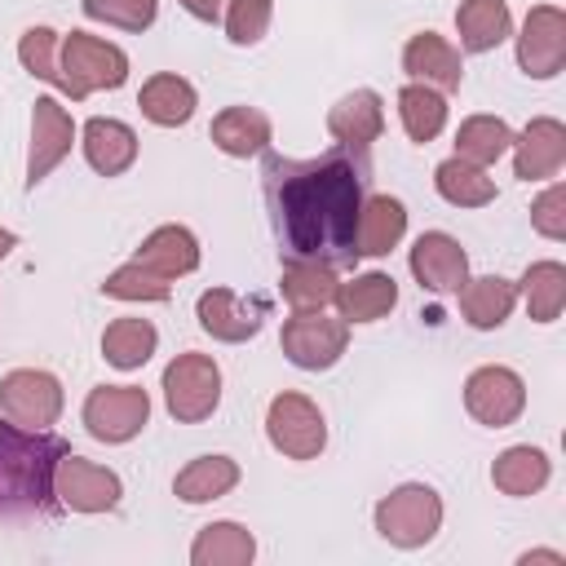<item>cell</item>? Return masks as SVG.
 Returning a JSON list of instances; mask_svg holds the SVG:
<instances>
[{"label": "cell", "instance_id": "9a60e30c", "mask_svg": "<svg viewBox=\"0 0 566 566\" xmlns=\"http://www.w3.org/2000/svg\"><path fill=\"white\" fill-rule=\"evenodd\" d=\"M513 172L522 181H544L557 177L566 164V124L553 115H539L522 128V137H513Z\"/></svg>", "mask_w": 566, "mask_h": 566}, {"label": "cell", "instance_id": "7bdbcfd3", "mask_svg": "<svg viewBox=\"0 0 566 566\" xmlns=\"http://www.w3.org/2000/svg\"><path fill=\"white\" fill-rule=\"evenodd\" d=\"M13 243H18V234H13V230H4V226H0V261H4V256H9V252H13Z\"/></svg>", "mask_w": 566, "mask_h": 566}, {"label": "cell", "instance_id": "d4e9b609", "mask_svg": "<svg viewBox=\"0 0 566 566\" xmlns=\"http://www.w3.org/2000/svg\"><path fill=\"white\" fill-rule=\"evenodd\" d=\"M212 146L234 155V159L261 155L270 146V115L256 111V106H226L212 119Z\"/></svg>", "mask_w": 566, "mask_h": 566}, {"label": "cell", "instance_id": "f35d334b", "mask_svg": "<svg viewBox=\"0 0 566 566\" xmlns=\"http://www.w3.org/2000/svg\"><path fill=\"white\" fill-rule=\"evenodd\" d=\"M159 13V0H84V18L111 22L124 31H146Z\"/></svg>", "mask_w": 566, "mask_h": 566}, {"label": "cell", "instance_id": "52a82bcc", "mask_svg": "<svg viewBox=\"0 0 566 566\" xmlns=\"http://www.w3.org/2000/svg\"><path fill=\"white\" fill-rule=\"evenodd\" d=\"M287 363L305 367V371H327L340 363L345 345H349V323L345 318H332L323 310H305V314H292L283 323V336H279Z\"/></svg>", "mask_w": 566, "mask_h": 566}, {"label": "cell", "instance_id": "4dcf8cb0", "mask_svg": "<svg viewBox=\"0 0 566 566\" xmlns=\"http://www.w3.org/2000/svg\"><path fill=\"white\" fill-rule=\"evenodd\" d=\"M159 345V332L150 318H115L106 332H102V358L119 371H133L142 367Z\"/></svg>", "mask_w": 566, "mask_h": 566}, {"label": "cell", "instance_id": "277c9868", "mask_svg": "<svg viewBox=\"0 0 566 566\" xmlns=\"http://www.w3.org/2000/svg\"><path fill=\"white\" fill-rule=\"evenodd\" d=\"M438 526H442V500L424 482H407L376 504V531L394 548H420L438 535Z\"/></svg>", "mask_w": 566, "mask_h": 566}, {"label": "cell", "instance_id": "b9f144b4", "mask_svg": "<svg viewBox=\"0 0 566 566\" xmlns=\"http://www.w3.org/2000/svg\"><path fill=\"white\" fill-rule=\"evenodd\" d=\"M531 562H553V566H566V557H562V553H553V548H535V553H522V566H531Z\"/></svg>", "mask_w": 566, "mask_h": 566}, {"label": "cell", "instance_id": "8d00e7d4", "mask_svg": "<svg viewBox=\"0 0 566 566\" xmlns=\"http://www.w3.org/2000/svg\"><path fill=\"white\" fill-rule=\"evenodd\" d=\"M57 31H49V27H31V31H22V40H18V62L35 75V80H49V84H57L62 88V71H57Z\"/></svg>", "mask_w": 566, "mask_h": 566}, {"label": "cell", "instance_id": "30bf717a", "mask_svg": "<svg viewBox=\"0 0 566 566\" xmlns=\"http://www.w3.org/2000/svg\"><path fill=\"white\" fill-rule=\"evenodd\" d=\"M464 407L486 429H509L526 407V385L513 367L486 363L464 380Z\"/></svg>", "mask_w": 566, "mask_h": 566}, {"label": "cell", "instance_id": "5bb4252c", "mask_svg": "<svg viewBox=\"0 0 566 566\" xmlns=\"http://www.w3.org/2000/svg\"><path fill=\"white\" fill-rule=\"evenodd\" d=\"M411 274L424 292H460L469 279V256L460 248V239H451L447 230H424L411 248Z\"/></svg>", "mask_w": 566, "mask_h": 566}, {"label": "cell", "instance_id": "d6986e66", "mask_svg": "<svg viewBox=\"0 0 566 566\" xmlns=\"http://www.w3.org/2000/svg\"><path fill=\"white\" fill-rule=\"evenodd\" d=\"M84 159L93 172L102 177H119L133 168L137 159V133L124 124V119H106V115H93L84 124Z\"/></svg>", "mask_w": 566, "mask_h": 566}, {"label": "cell", "instance_id": "60d3db41", "mask_svg": "<svg viewBox=\"0 0 566 566\" xmlns=\"http://www.w3.org/2000/svg\"><path fill=\"white\" fill-rule=\"evenodd\" d=\"M181 9L199 22H217L221 18V0H181Z\"/></svg>", "mask_w": 566, "mask_h": 566}, {"label": "cell", "instance_id": "e0dca14e", "mask_svg": "<svg viewBox=\"0 0 566 566\" xmlns=\"http://www.w3.org/2000/svg\"><path fill=\"white\" fill-rule=\"evenodd\" d=\"M402 71H407L416 84H429V88H438V93H451V88H460V80H464L460 49H455L447 35H438V31H420V35L407 40V49H402Z\"/></svg>", "mask_w": 566, "mask_h": 566}, {"label": "cell", "instance_id": "2e32d148", "mask_svg": "<svg viewBox=\"0 0 566 566\" xmlns=\"http://www.w3.org/2000/svg\"><path fill=\"white\" fill-rule=\"evenodd\" d=\"M195 314H199V327H203L212 340L239 345V340H248V336L261 332V323H265V301H252V305H248V301H239L230 287H208V292L199 296Z\"/></svg>", "mask_w": 566, "mask_h": 566}, {"label": "cell", "instance_id": "ba28073f", "mask_svg": "<svg viewBox=\"0 0 566 566\" xmlns=\"http://www.w3.org/2000/svg\"><path fill=\"white\" fill-rule=\"evenodd\" d=\"M150 420V394L137 385H97L84 398V429L97 442H128Z\"/></svg>", "mask_w": 566, "mask_h": 566}, {"label": "cell", "instance_id": "4316f807", "mask_svg": "<svg viewBox=\"0 0 566 566\" xmlns=\"http://www.w3.org/2000/svg\"><path fill=\"white\" fill-rule=\"evenodd\" d=\"M239 486V464L230 455H199L190 460L177 478H172V495L186 500V504H208V500H221Z\"/></svg>", "mask_w": 566, "mask_h": 566}, {"label": "cell", "instance_id": "7c38bea8", "mask_svg": "<svg viewBox=\"0 0 566 566\" xmlns=\"http://www.w3.org/2000/svg\"><path fill=\"white\" fill-rule=\"evenodd\" d=\"M566 62V13L557 4H535L517 35V66L531 80H553Z\"/></svg>", "mask_w": 566, "mask_h": 566}, {"label": "cell", "instance_id": "9c48e42d", "mask_svg": "<svg viewBox=\"0 0 566 566\" xmlns=\"http://www.w3.org/2000/svg\"><path fill=\"white\" fill-rule=\"evenodd\" d=\"M0 411L22 429H49L62 416V385L53 371L18 367L0 380Z\"/></svg>", "mask_w": 566, "mask_h": 566}, {"label": "cell", "instance_id": "ffe728a7", "mask_svg": "<svg viewBox=\"0 0 566 566\" xmlns=\"http://www.w3.org/2000/svg\"><path fill=\"white\" fill-rule=\"evenodd\" d=\"M133 261L172 283V279H181V274H190L199 265V239L186 226H159V230H150L142 239V248H137Z\"/></svg>", "mask_w": 566, "mask_h": 566}, {"label": "cell", "instance_id": "ac0fdd59", "mask_svg": "<svg viewBox=\"0 0 566 566\" xmlns=\"http://www.w3.org/2000/svg\"><path fill=\"white\" fill-rule=\"evenodd\" d=\"M327 133L336 137V146L367 155V146L385 133V106H380V93H371V88H354V93H345V97L327 111Z\"/></svg>", "mask_w": 566, "mask_h": 566}, {"label": "cell", "instance_id": "7402d4cb", "mask_svg": "<svg viewBox=\"0 0 566 566\" xmlns=\"http://www.w3.org/2000/svg\"><path fill=\"white\" fill-rule=\"evenodd\" d=\"M336 305H340L345 323H376L398 305V283H394V274L367 270L336 287Z\"/></svg>", "mask_w": 566, "mask_h": 566}, {"label": "cell", "instance_id": "6da1fadb", "mask_svg": "<svg viewBox=\"0 0 566 566\" xmlns=\"http://www.w3.org/2000/svg\"><path fill=\"white\" fill-rule=\"evenodd\" d=\"M265 208L279 256L345 270L358 261V212L371 186V164L358 150L332 146L314 159L265 155Z\"/></svg>", "mask_w": 566, "mask_h": 566}, {"label": "cell", "instance_id": "44dd1931", "mask_svg": "<svg viewBox=\"0 0 566 566\" xmlns=\"http://www.w3.org/2000/svg\"><path fill=\"white\" fill-rule=\"evenodd\" d=\"M407 234V208L394 195H367L358 212V256H385Z\"/></svg>", "mask_w": 566, "mask_h": 566}, {"label": "cell", "instance_id": "4fadbf2b", "mask_svg": "<svg viewBox=\"0 0 566 566\" xmlns=\"http://www.w3.org/2000/svg\"><path fill=\"white\" fill-rule=\"evenodd\" d=\"M75 142V124L66 115L62 102L53 97H35L31 106V150H27V190H35L66 155Z\"/></svg>", "mask_w": 566, "mask_h": 566}, {"label": "cell", "instance_id": "836d02e7", "mask_svg": "<svg viewBox=\"0 0 566 566\" xmlns=\"http://www.w3.org/2000/svg\"><path fill=\"white\" fill-rule=\"evenodd\" d=\"M398 115H402L407 137L424 146V142H433V137L442 133V124H447V97H442L438 88L411 80V84L398 93Z\"/></svg>", "mask_w": 566, "mask_h": 566}, {"label": "cell", "instance_id": "484cf974", "mask_svg": "<svg viewBox=\"0 0 566 566\" xmlns=\"http://www.w3.org/2000/svg\"><path fill=\"white\" fill-rule=\"evenodd\" d=\"M455 31H460V49L469 53H491L495 44L509 40L513 31V13L504 0H464L455 9Z\"/></svg>", "mask_w": 566, "mask_h": 566}, {"label": "cell", "instance_id": "5b68a950", "mask_svg": "<svg viewBox=\"0 0 566 566\" xmlns=\"http://www.w3.org/2000/svg\"><path fill=\"white\" fill-rule=\"evenodd\" d=\"M164 402H168V416L181 420V424L208 420L221 402V367L208 354H195V349L177 354L164 367Z\"/></svg>", "mask_w": 566, "mask_h": 566}, {"label": "cell", "instance_id": "8992f818", "mask_svg": "<svg viewBox=\"0 0 566 566\" xmlns=\"http://www.w3.org/2000/svg\"><path fill=\"white\" fill-rule=\"evenodd\" d=\"M265 438H270V447L283 451L287 460H314V455L327 447V424H323V411L314 407V398L283 389L279 398H270Z\"/></svg>", "mask_w": 566, "mask_h": 566}, {"label": "cell", "instance_id": "e575fe53", "mask_svg": "<svg viewBox=\"0 0 566 566\" xmlns=\"http://www.w3.org/2000/svg\"><path fill=\"white\" fill-rule=\"evenodd\" d=\"M509 146H513V128L504 119H495V115H469L460 124V133H455V155L478 164V168L495 164Z\"/></svg>", "mask_w": 566, "mask_h": 566}, {"label": "cell", "instance_id": "ab89813d", "mask_svg": "<svg viewBox=\"0 0 566 566\" xmlns=\"http://www.w3.org/2000/svg\"><path fill=\"white\" fill-rule=\"evenodd\" d=\"M531 226L544 239H566V186L553 181L535 203H531Z\"/></svg>", "mask_w": 566, "mask_h": 566}, {"label": "cell", "instance_id": "d590c367", "mask_svg": "<svg viewBox=\"0 0 566 566\" xmlns=\"http://www.w3.org/2000/svg\"><path fill=\"white\" fill-rule=\"evenodd\" d=\"M102 292L115 296V301H168V279H159L155 270L128 261V265H119L115 274H106Z\"/></svg>", "mask_w": 566, "mask_h": 566}, {"label": "cell", "instance_id": "83f0119b", "mask_svg": "<svg viewBox=\"0 0 566 566\" xmlns=\"http://www.w3.org/2000/svg\"><path fill=\"white\" fill-rule=\"evenodd\" d=\"M252 557H256V539L239 522H208L190 544L195 566H248Z\"/></svg>", "mask_w": 566, "mask_h": 566}, {"label": "cell", "instance_id": "3957f363", "mask_svg": "<svg viewBox=\"0 0 566 566\" xmlns=\"http://www.w3.org/2000/svg\"><path fill=\"white\" fill-rule=\"evenodd\" d=\"M57 71H62V93L84 102L93 88H119L128 80V57L119 44H106L88 31H71L62 40Z\"/></svg>", "mask_w": 566, "mask_h": 566}, {"label": "cell", "instance_id": "f1b7e54d", "mask_svg": "<svg viewBox=\"0 0 566 566\" xmlns=\"http://www.w3.org/2000/svg\"><path fill=\"white\" fill-rule=\"evenodd\" d=\"M279 287H283V301H287L296 314H305V310H327V305L336 301V287H340V283H336V270H332V265H318V261H287Z\"/></svg>", "mask_w": 566, "mask_h": 566}, {"label": "cell", "instance_id": "8fae6325", "mask_svg": "<svg viewBox=\"0 0 566 566\" xmlns=\"http://www.w3.org/2000/svg\"><path fill=\"white\" fill-rule=\"evenodd\" d=\"M53 491H57V504L71 513H106L124 495V486L111 469H102L84 455H71V451L53 469Z\"/></svg>", "mask_w": 566, "mask_h": 566}, {"label": "cell", "instance_id": "7a4b0ae2", "mask_svg": "<svg viewBox=\"0 0 566 566\" xmlns=\"http://www.w3.org/2000/svg\"><path fill=\"white\" fill-rule=\"evenodd\" d=\"M71 447L49 429H22L0 416V522H31L57 513L53 469Z\"/></svg>", "mask_w": 566, "mask_h": 566}, {"label": "cell", "instance_id": "603a6c76", "mask_svg": "<svg viewBox=\"0 0 566 566\" xmlns=\"http://www.w3.org/2000/svg\"><path fill=\"white\" fill-rule=\"evenodd\" d=\"M517 305V283L504 274H482V279H464L460 287V310L478 332L500 327Z\"/></svg>", "mask_w": 566, "mask_h": 566}, {"label": "cell", "instance_id": "d6a6232c", "mask_svg": "<svg viewBox=\"0 0 566 566\" xmlns=\"http://www.w3.org/2000/svg\"><path fill=\"white\" fill-rule=\"evenodd\" d=\"M517 296L526 301L531 318L535 323H553L566 305V265L562 261H535L522 283H517Z\"/></svg>", "mask_w": 566, "mask_h": 566}, {"label": "cell", "instance_id": "74e56055", "mask_svg": "<svg viewBox=\"0 0 566 566\" xmlns=\"http://www.w3.org/2000/svg\"><path fill=\"white\" fill-rule=\"evenodd\" d=\"M270 13H274V0H230L226 4V35H230V44H239V49L256 44L265 35V27H270Z\"/></svg>", "mask_w": 566, "mask_h": 566}, {"label": "cell", "instance_id": "f546056e", "mask_svg": "<svg viewBox=\"0 0 566 566\" xmlns=\"http://www.w3.org/2000/svg\"><path fill=\"white\" fill-rule=\"evenodd\" d=\"M433 186L455 208H482V203L495 199V181L486 177V168H478V164H469L460 155H451V159H442L433 168Z\"/></svg>", "mask_w": 566, "mask_h": 566}, {"label": "cell", "instance_id": "cb8c5ba5", "mask_svg": "<svg viewBox=\"0 0 566 566\" xmlns=\"http://www.w3.org/2000/svg\"><path fill=\"white\" fill-rule=\"evenodd\" d=\"M137 106H142V115H146L150 124L177 128V124H186V119L195 115V84L181 80V75H172V71H159V75H150V80L142 84Z\"/></svg>", "mask_w": 566, "mask_h": 566}, {"label": "cell", "instance_id": "1f68e13d", "mask_svg": "<svg viewBox=\"0 0 566 566\" xmlns=\"http://www.w3.org/2000/svg\"><path fill=\"white\" fill-rule=\"evenodd\" d=\"M548 473L553 469H548V455L539 447H509L491 464V482L504 495H535L548 482Z\"/></svg>", "mask_w": 566, "mask_h": 566}]
</instances>
